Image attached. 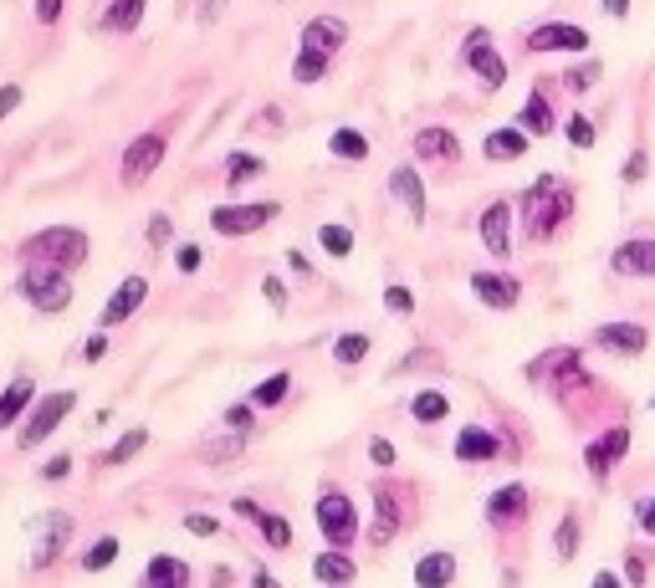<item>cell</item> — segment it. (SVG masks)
<instances>
[{
    "instance_id": "cell-1",
    "label": "cell",
    "mask_w": 655,
    "mask_h": 588,
    "mask_svg": "<svg viewBox=\"0 0 655 588\" xmlns=\"http://www.w3.org/2000/svg\"><path fill=\"white\" fill-rule=\"evenodd\" d=\"M517 210H522V220H528V236L543 241L574 215V185H569V179H553V174H538Z\"/></svg>"
},
{
    "instance_id": "cell-2",
    "label": "cell",
    "mask_w": 655,
    "mask_h": 588,
    "mask_svg": "<svg viewBox=\"0 0 655 588\" xmlns=\"http://www.w3.org/2000/svg\"><path fill=\"white\" fill-rule=\"evenodd\" d=\"M21 261L26 266H57V271H77L87 261V236L77 225H47L21 241Z\"/></svg>"
},
{
    "instance_id": "cell-3",
    "label": "cell",
    "mask_w": 655,
    "mask_h": 588,
    "mask_svg": "<svg viewBox=\"0 0 655 588\" xmlns=\"http://www.w3.org/2000/svg\"><path fill=\"white\" fill-rule=\"evenodd\" d=\"M21 297L36 312H67L72 307V282L57 266H21Z\"/></svg>"
},
{
    "instance_id": "cell-4",
    "label": "cell",
    "mask_w": 655,
    "mask_h": 588,
    "mask_svg": "<svg viewBox=\"0 0 655 588\" xmlns=\"http://www.w3.org/2000/svg\"><path fill=\"white\" fill-rule=\"evenodd\" d=\"M318 527H323V537L333 542V548H354V537H359V507L348 502L338 486H323V496H318Z\"/></svg>"
},
{
    "instance_id": "cell-5",
    "label": "cell",
    "mask_w": 655,
    "mask_h": 588,
    "mask_svg": "<svg viewBox=\"0 0 655 588\" xmlns=\"http://www.w3.org/2000/svg\"><path fill=\"white\" fill-rule=\"evenodd\" d=\"M461 62L482 77L487 93H497V87L507 82V62H502V52L492 47V31H487V26H471V36L461 41Z\"/></svg>"
},
{
    "instance_id": "cell-6",
    "label": "cell",
    "mask_w": 655,
    "mask_h": 588,
    "mask_svg": "<svg viewBox=\"0 0 655 588\" xmlns=\"http://www.w3.org/2000/svg\"><path fill=\"white\" fill-rule=\"evenodd\" d=\"M72 404H77V394L72 389H57V394H41L36 404H31V415H26V430H21V450H36L41 440H47L67 415H72Z\"/></svg>"
},
{
    "instance_id": "cell-7",
    "label": "cell",
    "mask_w": 655,
    "mask_h": 588,
    "mask_svg": "<svg viewBox=\"0 0 655 588\" xmlns=\"http://www.w3.org/2000/svg\"><path fill=\"white\" fill-rule=\"evenodd\" d=\"M277 215H282L277 200H267V205H215L210 231L215 236H251V231H261V225H272Z\"/></svg>"
},
{
    "instance_id": "cell-8",
    "label": "cell",
    "mask_w": 655,
    "mask_h": 588,
    "mask_svg": "<svg viewBox=\"0 0 655 588\" xmlns=\"http://www.w3.org/2000/svg\"><path fill=\"white\" fill-rule=\"evenodd\" d=\"M164 149H169V139H164L159 128L139 133V139L123 149V185H144V179L164 164Z\"/></svg>"
},
{
    "instance_id": "cell-9",
    "label": "cell",
    "mask_w": 655,
    "mask_h": 588,
    "mask_svg": "<svg viewBox=\"0 0 655 588\" xmlns=\"http://www.w3.org/2000/svg\"><path fill=\"white\" fill-rule=\"evenodd\" d=\"M26 532L36 537V553H31V568H47L62 548H67V537H72V517L67 512H41L26 522Z\"/></svg>"
},
{
    "instance_id": "cell-10",
    "label": "cell",
    "mask_w": 655,
    "mask_h": 588,
    "mask_svg": "<svg viewBox=\"0 0 655 588\" xmlns=\"http://www.w3.org/2000/svg\"><path fill=\"white\" fill-rule=\"evenodd\" d=\"M471 292H476V302L492 307V312H512L517 297H522V282L512 277V271H492V266H482V271H471Z\"/></svg>"
},
{
    "instance_id": "cell-11",
    "label": "cell",
    "mask_w": 655,
    "mask_h": 588,
    "mask_svg": "<svg viewBox=\"0 0 655 588\" xmlns=\"http://www.w3.org/2000/svg\"><path fill=\"white\" fill-rule=\"evenodd\" d=\"M144 297H149V277H123V282L113 287V297L103 302V312H98V328L128 323V318H134V312L144 307Z\"/></svg>"
},
{
    "instance_id": "cell-12",
    "label": "cell",
    "mask_w": 655,
    "mask_h": 588,
    "mask_svg": "<svg viewBox=\"0 0 655 588\" xmlns=\"http://www.w3.org/2000/svg\"><path fill=\"white\" fill-rule=\"evenodd\" d=\"M589 343H594L599 353H615V358H640L645 343H650V333H645L640 323H599Z\"/></svg>"
},
{
    "instance_id": "cell-13",
    "label": "cell",
    "mask_w": 655,
    "mask_h": 588,
    "mask_svg": "<svg viewBox=\"0 0 655 588\" xmlns=\"http://www.w3.org/2000/svg\"><path fill=\"white\" fill-rule=\"evenodd\" d=\"M528 52H589V31L579 26H563V21H543L528 31Z\"/></svg>"
},
{
    "instance_id": "cell-14",
    "label": "cell",
    "mask_w": 655,
    "mask_h": 588,
    "mask_svg": "<svg viewBox=\"0 0 655 588\" xmlns=\"http://www.w3.org/2000/svg\"><path fill=\"white\" fill-rule=\"evenodd\" d=\"M389 195H395V200L405 205V215H410L415 225H425L430 205H425V179L415 174V164H400L395 174H389Z\"/></svg>"
},
{
    "instance_id": "cell-15",
    "label": "cell",
    "mask_w": 655,
    "mask_h": 588,
    "mask_svg": "<svg viewBox=\"0 0 655 588\" xmlns=\"http://www.w3.org/2000/svg\"><path fill=\"white\" fill-rule=\"evenodd\" d=\"M482 246L502 261V256H512V205L507 200H492L487 205V215H482Z\"/></svg>"
},
{
    "instance_id": "cell-16",
    "label": "cell",
    "mask_w": 655,
    "mask_h": 588,
    "mask_svg": "<svg viewBox=\"0 0 655 588\" xmlns=\"http://www.w3.org/2000/svg\"><path fill=\"white\" fill-rule=\"evenodd\" d=\"M609 266H615V277H655V241H650V236H640V241L615 246Z\"/></svg>"
},
{
    "instance_id": "cell-17",
    "label": "cell",
    "mask_w": 655,
    "mask_h": 588,
    "mask_svg": "<svg viewBox=\"0 0 655 588\" xmlns=\"http://www.w3.org/2000/svg\"><path fill=\"white\" fill-rule=\"evenodd\" d=\"M528 128H522V123H507V128H492L487 133V139H482V154L492 159V164H512V159H522V154H528Z\"/></svg>"
},
{
    "instance_id": "cell-18",
    "label": "cell",
    "mask_w": 655,
    "mask_h": 588,
    "mask_svg": "<svg viewBox=\"0 0 655 588\" xmlns=\"http://www.w3.org/2000/svg\"><path fill=\"white\" fill-rule=\"evenodd\" d=\"M528 486L522 481H512V486H502V491H492V502H487V522L492 527H507V522H522L528 517Z\"/></svg>"
},
{
    "instance_id": "cell-19",
    "label": "cell",
    "mask_w": 655,
    "mask_h": 588,
    "mask_svg": "<svg viewBox=\"0 0 655 588\" xmlns=\"http://www.w3.org/2000/svg\"><path fill=\"white\" fill-rule=\"evenodd\" d=\"M502 456V440L482 425H466L456 435V461H471V466H482V461H497Z\"/></svg>"
},
{
    "instance_id": "cell-20",
    "label": "cell",
    "mask_w": 655,
    "mask_h": 588,
    "mask_svg": "<svg viewBox=\"0 0 655 588\" xmlns=\"http://www.w3.org/2000/svg\"><path fill=\"white\" fill-rule=\"evenodd\" d=\"M625 450H630V430H625V425H615L604 440H594V445L584 450V466H589L594 476H604L609 466H615V461L625 456Z\"/></svg>"
},
{
    "instance_id": "cell-21",
    "label": "cell",
    "mask_w": 655,
    "mask_h": 588,
    "mask_svg": "<svg viewBox=\"0 0 655 588\" xmlns=\"http://www.w3.org/2000/svg\"><path fill=\"white\" fill-rule=\"evenodd\" d=\"M348 41V21L338 16H313L308 26H302V47H318V52H338Z\"/></svg>"
},
{
    "instance_id": "cell-22",
    "label": "cell",
    "mask_w": 655,
    "mask_h": 588,
    "mask_svg": "<svg viewBox=\"0 0 655 588\" xmlns=\"http://www.w3.org/2000/svg\"><path fill=\"white\" fill-rule=\"evenodd\" d=\"M415 154H420V159L451 164V159H461V144H456L451 128H420V133H415Z\"/></svg>"
},
{
    "instance_id": "cell-23",
    "label": "cell",
    "mask_w": 655,
    "mask_h": 588,
    "mask_svg": "<svg viewBox=\"0 0 655 588\" xmlns=\"http://www.w3.org/2000/svg\"><path fill=\"white\" fill-rule=\"evenodd\" d=\"M144 583L149 588H185L190 583V568L180 558H169V553H154L149 568H144Z\"/></svg>"
},
{
    "instance_id": "cell-24",
    "label": "cell",
    "mask_w": 655,
    "mask_h": 588,
    "mask_svg": "<svg viewBox=\"0 0 655 588\" xmlns=\"http://www.w3.org/2000/svg\"><path fill=\"white\" fill-rule=\"evenodd\" d=\"M313 578H318V583H354L359 568H354V558H348V548H333V553H318V558H313Z\"/></svg>"
},
{
    "instance_id": "cell-25",
    "label": "cell",
    "mask_w": 655,
    "mask_h": 588,
    "mask_svg": "<svg viewBox=\"0 0 655 588\" xmlns=\"http://www.w3.org/2000/svg\"><path fill=\"white\" fill-rule=\"evenodd\" d=\"M31 399H36V389H31V379H26V374H21L16 384H6V389H0V430L21 425V410H26Z\"/></svg>"
},
{
    "instance_id": "cell-26",
    "label": "cell",
    "mask_w": 655,
    "mask_h": 588,
    "mask_svg": "<svg viewBox=\"0 0 655 588\" xmlns=\"http://www.w3.org/2000/svg\"><path fill=\"white\" fill-rule=\"evenodd\" d=\"M456 578V558L451 553H425L420 563H415V583L420 588H446Z\"/></svg>"
},
{
    "instance_id": "cell-27",
    "label": "cell",
    "mask_w": 655,
    "mask_h": 588,
    "mask_svg": "<svg viewBox=\"0 0 655 588\" xmlns=\"http://www.w3.org/2000/svg\"><path fill=\"white\" fill-rule=\"evenodd\" d=\"M144 445H149V430H144V425H134L128 435H118V440L103 450V466H128V461H134Z\"/></svg>"
},
{
    "instance_id": "cell-28",
    "label": "cell",
    "mask_w": 655,
    "mask_h": 588,
    "mask_svg": "<svg viewBox=\"0 0 655 588\" xmlns=\"http://www.w3.org/2000/svg\"><path fill=\"white\" fill-rule=\"evenodd\" d=\"M287 389H292V374L277 369V374H267V379L251 389V404H256V410H277V404L287 399Z\"/></svg>"
},
{
    "instance_id": "cell-29",
    "label": "cell",
    "mask_w": 655,
    "mask_h": 588,
    "mask_svg": "<svg viewBox=\"0 0 655 588\" xmlns=\"http://www.w3.org/2000/svg\"><path fill=\"white\" fill-rule=\"evenodd\" d=\"M144 6H149V0H113V6L103 11V26L118 31V36H123V31H134V26L144 21Z\"/></svg>"
},
{
    "instance_id": "cell-30",
    "label": "cell",
    "mask_w": 655,
    "mask_h": 588,
    "mask_svg": "<svg viewBox=\"0 0 655 588\" xmlns=\"http://www.w3.org/2000/svg\"><path fill=\"white\" fill-rule=\"evenodd\" d=\"M328 154H338V159H354V164H364L369 159V139L359 128H333V139H328Z\"/></svg>"
},
{
    "instance_id": "cell-31",
    "label": "cell",
    "mask_w": 655,
    "mask_h": 588,
    "mask_svg": "<svg viewBox=\"0 0 655 588\" xmlns=\"http://www.w3.org/2000/svg\"><path fill=\"white\" fill-rule=\"evenodd\" d=\"M410 415H415L420 425H435V420H446V415H451V404H446L441 389H420V394L410 399Z\"/></svg>"
},
{
    "instance_id": "cell-32",
    "label": "cell",
    "mask_w": 655,
    "mask_h": 588,
    "mask_svg": "<svg viewBox=\"0 0 655 588\" xmlns=\"http://www.w3.org/2000/svg\"><path fill=\"white\" fill-rule=\"evenodd\" d=\"M328 57H333V52L302 47V52H297V62H292V82H323V77H328Z\"/></svg>"
},
{
    "instance_id": "cell-33",
    "label": "cell",
    "mask_w": 655,
    "mask_h": 588,
    "mask_svg": "<svg viewBox=\"0 0 655 588\" xmlns=\"http://www.w3.org/2000/svg\"><path fill=\"white\" fill-rule=\"evenodd\" d=\"M517 123L528 128V133H553V108H548V98H543V87L528 98V108L517 113Z\"/></svg>"
},
{
    "instance_id": "cell-34",
    "label": "cell",
    "mask_w": 655,
    "mask_h": 588,
    "mask_svg": "<svg viewBox=\"0 0 655 588\" xmlns=\"http://www.w3.org/2000/svg\"><path fill=\"white\" fill-rule=\"evenodd\" d=\"M553 548H558V563H574V553H579V512H563V522L553 532Z\"/></svg>"
},
{
    "instance_id": "cell-35",
    "label": "cell",
    "mask_w": 655,
    "mask_h": 588,
    "mask_svg": "<svg viewBox=\"0 0 655 588\" xmlns=\"http://www.w3.org/2000/svg\"><path fill=\"white\" fill-rule=\"evenodd\" d=\"M333 358H338L343 369L364 364V358H369V333H343V338L333 343Z\"/></svg>"
},
{
    "instance_id": "cell-36",
    "label": "cell",
    "mask_w": 655,
    "mask_h": 588,
    "mask_svg": "<svg viewBox=\"0 0 655 588\" xmlns=\"http://www.w3.org/2000/svg\"><path fill=\"white\" fill-rule=\"evenodd\" d=\"M256 174H267V164H261L256 154H241V149L226 154V179H231V185H251Z\"/></svg>"
},
{
    "instance_id": "cell-37",
    "label": "cell",
    "mask_w": 655,
    "mask_h": 588,
    "mask_svg": "<svg viewBox=\"0 0 655 588\" xmlns=\"http://www.w3.org/2000/svg\"><path fill=\"white\" fill-rule=\"evenodd\" d=\"M256 532L267 537V548H292V522L277 517V512H261V517H256Z\"/></svg>"
},
{
    "instance_id": "cell-38",
    "label": "cell",
    "mask_w": 655,
    "mask_h": 588,
    "mask_svg": "<svg viewBox=\"0 0 655 588\" xmlns=\"http://www.w3.org/2000/svg\"><path fill=\"white\" fill-rule=\"evenodd\" d=\"M400 532V517H395V502H389V496L379 491V522H374V532H369V542H374V548H384V542L389 537H395Z\"/></svg>"
},
{
    "instance_id": "cell-39",
    "label": "cell",
    "mask_w": 655,
    "mask_h": 588,
    "mask_svg": "<svg viewBox=\"0 0 655 588\" xmlns=\"http://www.w3.org/2000/svg\"><path fill=\"white\" fill-rule=\"evenodd\" d=\"M604 77V67L589 57V62H579V67H569V72H563V87H569V93H584V87H594Z\"/></svg>"
},
{
    "instance_id": "cell-40",
    "label": "cell",
    "mask_w": 655,
    "mask_h": 588,
    "mask_svg": "<svg viewBox=\"0 0 655 588\" xmlns=\"http://www.w3.org/2000/svg\"><path fill=\"white\" fill-rule=\"evenodd\" d=\"M113 558H118V537H98L93 548L82 553V568H87V573H98V568H108Z\"/></svg>"
},
{
    "instance_id": "cell-41",
    "label": "cell",
    "mask_w": 655,
    "mask_h": 588,
    "mask_svg": "<svg viewBox=\"0 0 655 588\" xmlns=\"http://www.w3.org/2000/svg\"><path fill=\"white\" fill-rule=\"evenodd\" d=\"M563 133H569L574 149H594V123H589L584 113H569V118H563Z\"/></svg>"
},
{
    "instance_id": "cell-42",
    "label": "cell",
    "mask_w": 655,
    "mask_h": 588,
    "mask_svg": "<svg viewBox=\"0 0 655 588\" xmlns=\"http://www.w3.org/2000/svg\"><path fill=\"white\" fill-rule=\"evenodd\" d=\"M318 241H323L328 256H348V251H354V231H343V225H323Z\"/></svg>"
},
{
    "instance_id": "cell-43",
    "label": "cell",
    "mask_w": 655,
    "mask_h": 588,
    "mask_svg": "<svg viewBox=\"0 0 655 588\" xmlns=\"http://www.w3.org/2000/svg\"><path fill=\"white\" fill-rule=\"evenodd\" d=\"M200 261H205V251H200L195 241H185V246H174V266H180V271H185V277H195V271H200Z\"/></svg>"
},
{
    "instance_id": "cell-44",
    "label": "cell",
    "mask_w": 655,
    "mask_h": 588,
    "mask_svg": "<svg viewBox=\"0 0 655 588\" xmlns=\"http://www.w3.org/2000/svg\"><path fill=\"white\" fill-rule=\"evenodd\" d=\"M384 302H389V312H400V318H410V312H415L410 287H384Z\"/></svg>"
},
{
    "instance_id": "cell-45",
    "label": "cell",
    "mask_w": 655,
    "mask_h": 588,
    "mask_svg": "<svg viewBox=\"0 0 655 588\" xmlns=\"http://www.w3.org/2000/svg\"><path fill=\"white\" fill-rule=\"evenodd\" d=\"M185 532H195V537H215V532H221V522L205 517V512H190V517H185Z\"/></svg>"
},
{
    "instance_id": "cell-46",
    "label": "cell",
    "mask_w": 655,
    "mask_h": 588,
    "mask_svg": "<svg viewBox=\"0 0 655 588\" xmlns=\"http://www.w3.org/2000/svg\"><path fill=\"white\" fill-rule=\"evenodd\" d=\"M21 98H26V93H21L16 82H6V87H0V123H6V118H11L16 108H21Z\"/></svg>"
},
{
    "instance_id": "cell-47",
    "label": "cell",
    "mask_w": 655,
    "mask_h": 588,
    "mask_svg": "<svg viewBox=\"0 0 655 588\" xmlns=\"http://www.w3.org/2000/svg\"><path fill=\"white\" fill-rule=\"evenodd\" d=\"M369 461H374V466H395V445H389L384 435L369 440Z\"/></svg>"
},
{
    "instance_id": "cell-48",
    "label": "cell",
    "mask_w": 655,
    "mask_h": 588,
    "mask_svg": "<svg viewBox=\"0 0 655 588\" xmlns=\"http://www.w3.org/2000/svg\"><path fill=\"white\" fill-rule=\"evenodd\" d=\"M169 236H174V225H169V215H154V220H149V246H164Z\"/></svg>"
},
{
    "instance_id": "cell-49",
    "label": "cell",
    "mask_w": 655,
    "mask_h": 588,
    "mask_svg": "<svg viewBox=\"0 0 655 588\" xmlns=\"http://www.w3.org/2000/svg\"><path fill=\"white\" fill-rule=\"evenodd\" d=\"M251 410H256V404H231L226 425H231V430H251Z\"/></svg>"
},
{
    "instance_id": "cell-50",
    "label": "cell",
    "mask_w": 655,
    "mask_h": 588,
    "mask_svg": "<svg viewBox=\"0 0 655 588\" xmlns=\"http://www.w3.org/2000/svg\"><path fill=\"white\" fill-rule=\"evenodd\" d=\"M103 353H108V338H103V328H98L93 338H87V343H82V358H87V364H98V358H103Z\"/></svg>"
},
{
    "instance_id": "cell-51",
    "label": "cell",
    "mask_w": 655,
    "mask_h": 588,
    "mask_svg": "<svg viewBox=\"0 0 655 588\" xmlns=\"http://www.w3.org/2000/svg\"><path fill=\"white\" fill-rule=\"evenodd\" d=\"M261 292H267V302H272L277 312H287V287H282L277 277H267V282H261Z\"/></svg>"
},
{
    "instance_id": "cell-52",
    "label": "cell",
    "mask_w": 655,
    "mask_h": 588,
    "mask_svg": "<svg viewBox=\"0 0 655 588\" xmlns=\"http://www.w3.org/2000/svg\"><path fill=\"white\" fill-rule=\"evenodd\" d=\"M640 174H645V149H635L625 159V185H640Z\"/></svg>"
},
{
    "instance_id": "cell-53",
    "label": "cell",
    "mask_w": 655,
    "mask_h": 588,
    "mask_svg": "<svg viewBox=\"0 0 655 588\" xmlns=\"http://www.w3.org/2000/svg\"><path fill=\"white\" fill-rule=\"evenodd\" d=\"M67 471H72V461H67V456H52L47 466H41V481H62Z\"/></svg>"
},
{
    "instance_id": "cell-54",
    "label": "cell",
    "mask_w": 655,
    "mask_h": 588,
    "mask_svg": "<svg viewBox=\"0 0 655 588\" xmlns=\"http://www.w3.org/2000/svg\"><path fill=\"white\" fill-rule=\"evenodd\" d=\"M57 16H62V0H36V21L41 26H52Z\"/></svg>"
},
{
    "instance_id": "cell-55",
    "label": "cell",
    "mask_w": 655,
    "mask_h": 588,
    "mask_svg": "<svg viewBox=\"0 0 655 588\" xmlns=\"http://www.w3.org/2000/svg\"><path fill=\"white\" fill-rule=\"evenodd\" d=\"M236 517H246V522H256V517H261V507L251 502V496H236Z\"/></svg>"
},
{
    "instance_id": "cell-56",
    "label": "cell",
    "mask_w": 655,
    "mask_h": 588,
    "mask_svg": "<svg viewBox=\"0 0 655 588\" xmlns=\"http://www.w3.org/2000/svg\"><path fill=\"white\" fill-rule=\"evenodd\" d=\"M640 527H645V532H650V537H655V496H650V502H645V507H640Z\"/></svg>"
},
{
    "instance_id": "cell-57",
    "label": "cell",
    "mask_w": 655,
    "mask_h": 588,
    "mask_svg": "<svg viewBox=\"0 0 655 588\" xmlns=\"http://www.w3.org/2000/svg\"><path fill=\"white\" fill-rule=\"evenodd\" d=\"M625 11H630V0H604V16H615V21H620Z\"/></svg>"
}]
</instances>
